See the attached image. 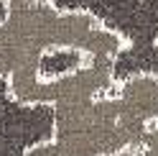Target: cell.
<instances>
[{
  "label": "cell",
  "instance_id": "1",
  "mask_svg": "<svg viewBox=\"0 0 158 156\" xmlns=\"http://www.w3.org/2000/svg\"><path fill=\"white\" fill-rule=\"evenodd\" d=\"M130 38L84 8H61L56 0H18L0 18V80L15 82L41 74L51 54L117 62Z\"/></svg>",
  "mask_w": 158,
  "mask_h": 156
},
{
  "label": "cell",
  "instance_id": "2",
  "mask_svg": "<svg viewBox=\"0 0 158 156\" xmlns=\"http://www.w3.org/2000/svg\"><path fill=\"white\" fill-rule=\"evenodd\" d=\"M135 156H158V125L148 131V136L143 138V143L135 151Z\"/></svg>",
  "mask_w": 158,
  "mask_h": 156
},
{
  "label": "cell",
  "instance_id": "3",
  "mask_svg": "<svg viewBox=\"0 0 158 156\" xmlns=\"http://www.w3.org/2000/svg\"><path fill=\"white\" fill-rule=\"evenodd\" d=\"M23 156H61V154L51 146V141H48V138H44V141L31 143V146L23 151Z\"/></svg>",
  "mask_w": 158,
  "mask_h": 156
},
{
  "label": "cell",
  "instance_id": "4",
  "mask_svg": "<svg viewBox=\"0 0 158 156\" xmlns=\"http://www.w3.org/2000/svg\"><path fill=\"white\" fill-rule=\"evenodd\" d=\"M153 41H156V51H158V23H156V38Z\"/></svg>",
  "mask_w": 158,
  "mask_h": 156
},
{
  "label": "cell",
  "instance_id": "5",
  "mask_svg": "<svg viewBox=\"0 0 158 156\" xmlns=\"http://www.w3.org/2000/svg\"><path fill=\"white\" fill-rule=\"evenodd\" d=\"M10 3H18V0H3V5H10Z\"/></svg>",
  "mask_w": 158,
  "mask_h": 156
}]
</instances>
